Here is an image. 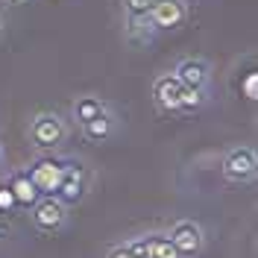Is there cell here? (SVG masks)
I'll list each match as a JSON object with an SVG mask.
<instances>
[{
  "mask_svg": "<svg viewBox=\"0 0 258 258\" xmlns=\"http://www.w3.org/2000/svg\"><path fill=\"white\" fill-rule=\"evenodd\" d=\"M109 258H135V255L129 252V249H126V246H123V243H120L117 249H112V252H109Z\"/></svg>",
  "mask_w": 258,
  "mask_h": 258,
  "instance_id": "obj_20",
  "label": "cell"
},
{
  "mask_svg": "<svg viewBox=\"0 0 258 258\" xmlns=\"http://www.w3.org/2000/svg\"><path fill=\"white\" fill-rule=\"evenodd\" d=\"M85 185H88V173H85V164L82 161H64V173L62 182L56 188V197L62 200L64 206H74L85 197Z\"/></svg>",
  "mask_w": 258,
  "mask_h": 258,
  "instance_id": "obj_5",
  "label": "cell"
},
{
  "mask_svg": "<svg viewBox=\"0 0 258 258\" xmlns=\"http://www.w3.org/2000/svg\"><path fill=\"white\" fill-rule=\"evenodd\" d=\"M0 159H3V153H0Z\"/></svg>",
  "mask_w": 258,
  "mask_h": 258,
  "instance_id": "obj_23",
  "label": "cell"
},
{
  "mask_svg": "<svg viewBox=\"0 0 258 258\" xmlns=\"http://www.w3.org/2000/svg\"><path fill=\"white\" fill-rule=\"evenodd\" d=\"M156 32H159V30L153 27L150 15H126V35H129V41H135V44H150Z\"/></svg>",
  "mask_w": 258,
  "mask_h": 258,
  "instance_id": "obj_11",
  "label": "cell"
},
{
  "mask_svg": "<svg viewBox=\"0 0 258 258\" xmlns=\"http://www.w3.org/2000/svg\"><path fill=\"white\" fill-rule=\"evenodd\" d=\"M167 238H170V243L176 246V252L182 258L200 255L203 246H206V232H203V226L194 223V220H176V223L170 226Z\"/></svg>",
  "mask_w": 258,
  "mask_h": 258,
  "instance_id": "obj_3",
  "label": "cell"
},
{
  "mask_svg": "<svg viewBox=\"0 0 258 258\" xmlns=\"http://www.w3.org/2000/svg\"><path fill=\"white\" fill-rule=\"evenodd\" d=\"M179 91L182 82L176 80V74H161L153 82V100L161 112H179Z\"/></svg>",
  "mask_w": 258,
  "mask_h": 258,
  "instance_id": "obj_8",
  "label": "cell"
},
{
  "mask_svg": "<svg viewBox=\"0 0 258 258\" xmlns=\"http://www.w3.org/2000/svg\"><path fill=\"white\" fill-rule=\"evenodd\" d=\"M82 132H85V138H91V141H106L114 132V117H112V112H109V106L97 114V117H91L88 123H82Z\"/></svg>",
  "mask_w": 258,
  "mask_h": 258,
  "instance_id": "obj_12",
  "label": "cell"
},
{
  "mask_svg": "<svg viewBox=\"0 0 258 258\" xmlns=\"http://www.w3.org/2000/svg\"><path fill=\"white\" fill-rule=\"evenodd\" d=\"M30 217H32V223H35V229L53 235V232H62L64 223H68V206L56 194H44V197L35 200Z\"/></svg>",
  "mask_w": 258,
  "mask_h": 258,
  "instance_id": "obj_1",
  "label": "cell"
},
{
  "mask_svg": "<svg viewBox=\"0 0 258 258\" xmlns=\"http://www.w3.org/2000/svg\"><path fill=\"white\" fill-rule=\"evenodd\" d=\"M147 258H182L167 235H147Z\"/></svg>",
  "mask_w": 258,
  "mask_h": 258,
  "instance_id": "obj_14",
  "label": "cell"
},
{
  "mask_svg": "<svg viewBox=\"0 0 258 258\" xmlns=\"http://www.w3.org/2000/svg\"><path fill=\"white\" fill-rule=\"evenodd\" d=\"M62 173H64V161L56 159V156H44V159H38L27 170V176L32 179V185L38 188L41 197L44 194H56L59 182H62Z\"/></svg>",
  "mask_w": 258,
  "mask_h": 258,
  "instance_id": "obj_7",
  "label": "cell"
},
{
  "mask_svg": "<svg viewBox=\"0 0 258 258\" xmlns=\"http://www.w3.org/2000/svg\"><path fill=\"white\" fill-rule=\"evenodd\" d=\"M9 191H12V197H15V203L21 206V209H32L35 206V200L41 197L38 194V188L32 185V179L27 176V170H15L12 176H9Z\"/></svg>",
  "mask_w": 258,
  "mask_h": 258,
  "instance_id": "obj_10",
  "label": "cell"
},
{
  "mask_svg": "<svg viewBox=\"0 0 258 258\" xmlns=\"http://www.w3.org/2000/svg\"><path fill=\"white\" fill-rule=\"evenodd\" d=\"M6 3H24V0H6Z\"/></svg>",
  "mask_w": 258,
  "mask_h": 258,
  "instance_id": "obj_21",
  "label": "cell"
},
{
  "mask_svg": "<svg viewBox=\"0 0 258 258\" xmlns=\"http://www.w3.org/2000/svg\"><path fill=\"white\" fill-rule=\"evenodd\" d=\"M255 170H258V159H255V150L252 147H235L229 150L223 159V176L229 182H252L255 179Z\"/></svg>",
  "mask_w": 258,
  "mask_h": 258,
  "instance_id": "obj_4",
  "label": "cell"
},
{
  "mask_svg": "<svg viewBox=\"0 0 258 258\" xmlns=\"http://www.w3.org/2000/svg\"><path fill=\"white\" fill-rule=\"evenodd\" d=\"M64 135H68V126H64V120L56 112H41V114L32 117L30 138L38 150H53V147H59L64 141Z\"/></svg>",
  "mask_w": 258,
  "mask_h": 258,
  "instance_id": "obj_2",
  "label": "cell"
},
{
  "mask_svg": "<svg viewBox=\"0 0 258 258\" xmlns=\"http://www.w3.org/2000/svg\"><path fill=\"white\" fill-rule=\"evenodd\" d=\"M147 15L156 30H179L188 21V3L185 0H153Z\"/></svg>",
  "mask_w": 258,
  "mask_h": 258,
  "instance_id": "obj_6",
  "label": "cell"
},
{
  "mask_svg": "<svg viewBox=\"0 0 258 258\" xmlns=\"http://www.w3.org/2000/svg\"><path fill=\"white\" fill-rule=\"evenodd\" d=\"M150 3L153 0H123V9H126V15H147Z\"/></svg>",
  "mask_w": 258,
  "mask_h": 258,
  "instance_id": "obj_18",
  "label": "cell"
},
{
  "mask_svg": "<svg viewBox=\"0 0 258 258\" xmlns=\"http://www.w3.org/2000/svg\"><path fill=\"white\" fill-rule=\"evenodd\" d=\"M106 109V103L100 100V97H77V103H74V117H77V123H88L91 117H97V114Z\"/></svg>",
  "mask_w": 258,
  "mask_h": 258,
  "instance_id": "obj_13",
  "label": "cell"
},
{
  "mask_svg": "<svg viewBox=\"0 0 258 258\" xmlns=\"http://www.w3.org/2000/svg\"><path fill=\"white\" fill-rule=\"evenodd\" d=\"M241 94L246 97L249 103H252V100L258 97V74H255V71H249V74L243 77V82H241Z\"/></svg>",
  "mask_w": 258,
  "mask_h": 258,
  "instance_id": "obj_16",
  "label": "cell"
},
{
  "mask_svg": "<svg viewBox=\"0 0 258 258\" xmlns=\"http://www.w3.org/2000/svg\"><path fill=\"white\" fill-rule=\"evenodd\" d=\"M176 80L182 82V85H188V88H209L211 82V68L206 59H182V62L176 64Z\"/></svg>",
  "mask_w": 258,
  "mask_h": 258,
  "instance_id": "obj_9",
  "label": "cell"
},
{
  "mask_svg": "<svg viewBox=\"0 0 258 258\" xmlns=\"http://www.w3.org/2000/svg\"><path fill=\"white\" fill-rule=\"evenodd\" d=\"M12 209H18V203H15V197H12V191H9V185L3 182V185H0V211L9 214Z\"/></svg>",
  "mask_w": 258,
  "mask_h": 258,
  "instance_id": "obj_17",
  "label": "cell"
},
{
  "mask_svg": "<svg viewBox=\"0 0 258 258\" xmlns=\"http://www.w3.org/2000/svg\"><path fill=\"white\" fill-rule=\"evenodd\" d=\"M203 106H206V88L182 85V91H179V112H197Z\"/></svg>",
  "mask_w": 258,
  "mask_h": 258,
  "instance_id": "obj_15",
  "label": "cell"
},
{
  "mask_svg": "<svg viewBox=\"0 0 258 258\" xmlns=\"http://www.w3.org/2000/svg\"><path fill=\"white\" fill-rule=\"evenodd\" d=\"M0 30H3V21H0Z\"/></svg>",
  "mask_w": 258,
  "mask_h": 258,
  "instance_id": "obj_22",
  "label": "cell"
},
{
  "mask_svg": "<svg viewBox=\"0 0 258 258\" xmlns=\"http://www.w3.org/2000/svg\"><path fill=\"white\" fill-rule=\"evenodd\" d=\"M123 246H126L135 258H147V235H144V238H129Z\"/></svg>",
  "mask_w": 258,
  "mask_h": 258,
  "instance_id": "obj_19",
  "label": "cell"
}]
</instances>
